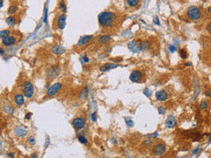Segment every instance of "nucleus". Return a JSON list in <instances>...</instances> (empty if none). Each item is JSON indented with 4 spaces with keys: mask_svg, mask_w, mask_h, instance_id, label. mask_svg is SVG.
<instances>
[{
    "mask_svg": "<svg viewBox=\"0 0 211 158\" xmlns=\"http://www.w3.org/2000/svg\"><path fill=\"white\" fill-rule=\"evenodd\" d=\"M117 20V17L115 13L109 11L102 12L98 16L99 24L104 28H110L114 25Z\"/></svg>",
    "mask_w": 211,
    "mask_h": 158,
    "instance_id": "1",
    "label": "nucleus"
},
{
    "mask_svg": "<svg viewBox=\"0 0 211 158\" xmlns=\"http://www.w3.org/2000/svg\"><path fill=\"white\" fill-rule=\"evenodd\" d=\"M186 16H187V18L190 20L197 21L201 19V12L200 10V8L196 7V6H190V7H188L187 11H186Z\"/></svg>",
    "mask_w": 211,
    "mask_h": 158,
    "instance_id": "2",
    "label": "nucleus"
},
{
    "mask_svg": "<svg viewBox=\"0 0 211 158\" xmlns=\"http://www.w3.org/2000/svg\"><path fill=\"white\" fill-rule=\"evenodd\" d=\"M23 94L27 98H32L34 94V85L30 81H26L23 84Z\"/></svg>",
    "mask_w": 211,
    "mask_h": 158,
    "instance_id": "3",
    "label": "nucleus"
},
{
    "mask_svg": "<svg viewBox=\"0 0 211 158\" xmlns=\"http://www.w3.org/2000/svg\"><path fill=\"white\" fill-rule=\"evenodd\" d=\"M61 72V68L58 65H53L49 67L46 71V77L48 79L52 80L58 77Z\"/></svg>",
    "mask_w": 211,
    "mask_h": 158,
    "instance_id": "4",
    "label": "nucleus"
},
{
    "mask_svg": "<svg viewBox=\"0 0 211 158\" xmlns=\"http://www.w3.org/2000/svg\"><path fill=\"white\" fill-rule=\"evenodd\" d=\"M144 73L142 70H136L131 72V74L129 76V79L133 83H142L144 80Z\"/></svg>",
    "mask_w": 211,
    "mask_h": 158,
    "instance_id": "5",
    "label": "nucleus"
},
{
    "mask_svg": "<svg viewBox=\"0 0 211 158\" xmlns=\"http://www.w3.org/2000/svg\"><path fill=\"white\" fill-rule=\"evenodd\" d=\"M166 151V146H165V143L163 142H158L154 145L152 147V155H156V156H160V155H163Z\"/></svg>",
    "mask_w": 211,
    "mask_h": 158,
    "instance_id": "6",
    "label": "nucleus"
},
{
    "mask_svg": "<svg viewBox=\"0 0 211 158\" xmlns=\"http://www.w3.org/2000/svg\"><path fill=\"white\" fill-rule=\"evenodd\" d=\"M128 47H129L130 51L136 54H138L140 53L141 51H143L142 42L139 41V40H132V41L129 42Z\"/></svg>",
    "mask_w": 211,
    "mask_h": 158,
    "instance_id": "7",
    "label": "nucleus"
},
{
    "mask_svg": "<svg viewBox=\"0 0 211 158\" xmlns=\"http://www.w3.org/2000/svg\"><path fill=\"white\" fill-rule=\"evenodd\" d=\"M86 124V120L84 117H76L72 120V126L77 130H81Z\"/></svg>",
    "mask_w": 211,
    "mask_h": 158,
    "instance_id": "8",
    "label": "nucleus"
},
{
    "mask_svg": "<svg viewBox=\"0 0 211 158\" xmlns=\"http://www.w3.org/2000/svg\"><path fill=\"white\" fill-rule=\"evenodd\" d=\"M62 87V83H56L54 84L53 85L50 86L47 90V97H53L55 96L56 93H58L60 92V90Z\"/></svg>",
    "mask_w": 211,
    "mask_h": 158,
    "instance_id": "9",
    "label": "nucleus"
},
{
    "mask_svg": "<svg viewBox=\"0 0 211 158\" xmlns=\"http://www.w3.org/2000/svg\"><path fill=\"white\" fill-rule=\"evenodd\" d=\"M13 134L16 137L23 138L27 135V129L24 126H17L13 130Z\"/></svg>",
    "mask_w": 211,
    "mask_h": 158,
    "instance_id": "10",
    "label": "nucleus"
},
{
    "mask_svg": "<svg viewBox=\"0 0 211 158\" xmlns=\"http://www.w3.org/2000/svg\"><path fill=\"white\" fill-rule=\"evenodd\" d=\"M177 125V120L176 117L173 115H169L167 117L166 120H165V127L167 128H173Z\"/></svg>",
    "mask_w": 211,
    "mask_h": 158,
    "instance_id": "11",
    "label": "nucleus"
},
{
    "mask_svg": "<svg viewBox=\"0 0 211 158\" xmlns=\"http://www.w3.org/2000/svg\"><path fill=\"white\" fill-rule=\"evenodd\" d=\"M16 43V39L12 36H6V37L2 38V45L3 46L9 47L12 46V45H14Z\"/></svg>",
    "mask_w": 211,
    "mask_h": 158,
    "instance_id": "12",
    "label": "nucleus"
},
{
    "mask_svg": "<svg viewBox=\"0 0 211 158\" xmlns=\"http://www.w3.org/2000/svg\"><path fill=\"white\" fill-rule=\"evenodd\" d=\"M117 67H119L118 64L112 63V62H107V63H106V64H104V65H102L100 68H99V70H100L101 72H106V71H109L111 70H114V69L117 68Z\"/></svg>",
    "mask_w": 211,
    "mask_h": 158,
    "instance_id": "13",
    "label": "nucleus"
},
{
    "mask_svg": "<svg viewBox=\"0 0 211 158\" xmlns=\"http://www.w3.org/2000/svg\"><path fill=\"white\" fill-rule=\"evenodd\" d=\"M14 102L16 104V105L18 107L22 106L25 103V98H24V94L21 93H17L14 96Z\"/></svg>",
    "mask_w": 211,
    "mask_h": 158,
    "instance_id": "14",
    "label": "nucleus"
},
{
    "mask_svg": "<svg viewBox=\"0 0 211 158\" xmlns=\"http://www.w3.org/2000/svg\"><path fill=\"white\" fill-rule=\"evenodd\" d=\"M156 98L160 102H164V101H166L167 98H168V94L165 90H158V92H156Z\"/></svg>",
    "mask_w": 211,
    "mask_h": 158,
    "instance_id": "15",
    "label": "nucleus"
},
{
    "mask_svg": "<svg viewBox=\"0 0 211 158\" xmlns=\"http://www.w3.org/2000/svg\"><path fill=\"white\" fill-rule=\"evenodd\" d=\"M92 40H93V35H84L79 39V40H78L77 42V45L78 46H84V45L88 44V43L92 41Z\"/></svg>",
    "mask_w": 211,
    "mask_h": 158,
    "instance_id": "16",
    "label": "nucleus"
},
{
    "mask_svg": "<svg viewBox=\"0 0 211 158\" xmlns=\"http://www.w3.org/2000/svg\"><path fill=\"white\" fill-rule=\"evenodd\" d=\"M51 51L53 52L55 55H61L66 52L64 47L62 46H60V45H54V46L51 47Z\"/></svg>",
    "mask_w": 211,
    "mask_h": 158,
    "instance_id": "17",
    "label": "nucleus"
},
{
    "mask_svg": "<svg viewBox=\"0 0 211 158\" xmlns=\"http://www.w3.org/2000/svg\"><path fill=\"white\" fill-rule=\"evenodd\" d=\"M65 25H66V16L65 14H61L58 17V20H57V26L58 28L61 30H62L65 27Z\"/></svg>",
    "mask_w": 211,
    "mask_h": 158,
    "instance_id": "18",
    "label": "nucleus"
},
{
    "mask_svg": "<svg viewBox=\"0 0 211 158\" xmlns=\"http://www.w3.org/2000/svg\"><path fill=\"white\" fill-rule=\"evenodd\" d=\"M3 112L6 115H11L14 112V108L9 104H5L3 105Z\"/></svg>",
    "mask_w": 211,
    "mask_h": 158,
    "instance_id": "19",
    "label": "nucleus"
},
{
    "mask_svg": "<svg viewBox=\"0 0 211 158\" xmlns=\"http://www.w3.org/2000/svg\"><path fill=\"white\" fill-rule=\"evenodd\" d=\"M111 36L109 34H102L99 37V44H105L107 41H109Z\"/></svg>",
    "mask_w": 211,
    "mask_h": 158,
    "instance_id": "20",
    "label": "nucleus"
},
{
    "mask_svg": "<svg viewBox=\"0 0 211 158\" xmlns=\"http://www.w3.org/2000/svg\"><path fill=\"white\" fill-rule=\"evenodd\" d=\"M88 93H89L88 88L87 87H84L81 90V92H80V93H79V98H80V100H85L86 98H87Z\"/></svg>",
    "mask_w": 211,
    "mask_h": 158,
    "instance_id": "21",
    "label": "nucleus"
},
{
    "mask_svg": "<svg viewBox=\"0 0 211 158\" xmlns=\"http://www.w3.org/2000/svg\"><path fill=\"white\" fill-rule=\"evenodd\" d=\"M5 21H6V24H7L9 27H13V26H15V24H16V18L13 16H10L5 19Z\"/></svg>",
    "mask_w": 211,
    "mask_h": 158,
    "instance_id": "22",
    "label": "nucleus"
},
{
    "mask_svg": "<svg viewBox=\"0 0 211 158\" xmlns=\"http://www.w3.org/2000/svg\"><path fill=\"white\" fill-rule=\"evenodd\" d=\"M140 0H127V3L130 7H136L139 5Z\"/></svg>",
    "mask_w": 211,
    "mask_h": 158,
    "instance_id": "23",
    "label": "nucleus"
},
{
    "mask_svg": "<svg viewBox=\"0 0 211 158\" xmlns=\"http://www.w3.org/2000/svg\"><path fill=\"white\" fill-rule=\"evenodd\" d=\"M179 56L182 58V59H186V58H187V56H188L187 52H186V49H185V48H181V49H179Z\"/></svg>",
    "mask_w": 211,
    "mask_h": 158,
    "instance_id": "24",
    "label": "nucleus"
},
{
    "mask_svg": "<svg viewBox=\"0 0 211 158\" xmlns=\"http://www.w3.org/2000/svg\"><path fill=\"white\" fill-rule=\"evenodd\" d=\"M18 11V7L16 5H11L8 9V13L9 14H15Z\"/></svg>",
    "mask_w": 211,
    "mask_h": 158,
    "instance_id": "25",
    "label": "nucleus"
},
{
    "mask_svg": "<svg viewBox=\"0 0 211 158\" xmlns=\"http://www.w3.org/2000/svg\"><path fill=\"white\" fill-rule=\"evenodd\" d=\"M125 123L127 124V126L129 127H134V121L129 118V117H126L125 118Z\"/></svg>",
    "mask_w": 211,
    "mask_h": 158,
    "instance_id": "26",
    "label": "nucleus"
},
{
    "mask_svg": "<svg viewBox=\"0 0 211 158\" xmlns=\"http://www.w3.org/2000/svg\"><path fill=\"white\" fill-rule=\"evenodd\" d=\"M77 140H79V142H81L82 144L86 145V144L88 143V140H87V139H86V138L84 137V135H78V136H77Z\"/></svg>",
    "mask_w": 211,
    "mask_h": 158,
    "instance_id": "27",
    "label": "nucleus"
},
{
    "mask_svg": "<svg viewBox=\"0 0 211 158\" xmlns=\"http://www.w3.org/2000/svg\"><path fill=\"white\" fill-rule=\"evenodd\" d=\"M59 9L62 11V13H65L66 12V10H67V7H66V5H65V3L64 1H61L60 4H59Z\"/></svg>",
    "mask_w": 211,
    "mask_h": 158,
    "instance_id": "28",
    "label": "nucleus"
},
{
    "mask_svg": "<svg viewBox=\"0 0 211 158\" xmlns=\"http://www.w3.org/2000/svg\"><path fill=\"white\" fill-rule=\"evenodd\" d=\"M10 34V31L9 30H2L1 32H0V37L4 38V37H6V36H8Z\"/></svg>",
    "mask_w": 211,
    "mask_h": 158,
    "instance_id": "29",
    "label": "nucleus"
},
{
    "mask_svg": "<svg viewBox=\"0 0 211 158\" xmlns=\"http://www.w3.org/2000/svg\"><path fill=\"white\" fill-rule=\"evenodd\" d=\"M143 94H144L146 97H148V98H151V92L150 90V89L145 88L144 90H143Z\"/></svg>",
    "mask_w": 211,
    "mask_h": 158,
    "instance_id": "30",
    "label": "nucleus"
},
{
    "mask_svg": "<svg viewBox=\"0 0 211 158\" xmlns=\"http://www.w3.org/2000/svg\"><path fill=\"white\" fill-rule=\"evenodd\" d=\"M28 142L32 145L35 144V138H34V136H30V137L28 138Z\"/></svg>",
    "mask_w": 211,
    "mask_h": 158,
    "instance_id": "31",
    "label": "nucleus"
},
{
    "mask_svg": "<svg viewBox=\"0 0 211 158\" xmlns=\"http://www.w3.org/2000/svg\"><path fill=\"white\" fill-rule=\"evenodd\" d=\"M207 105H208V104H207L206 101H201V105H200V108L201 109H206L207 108Z\"/></svg>",
    "mask_w": 211,
    "mask_h": 158,
    "instance_id": "32",
    "label": "nucleus"
},
{
    "mask_svg": "<svg viewBox=\"0 0 211 158\" xmlns=\"http://www.w3.org/2000/svg\"><path fill=\"white\" fill-rule=\"evenodd\" d=\"M169 49H170V51L171 52V53H173V52L176 51V49H177V47L173 46V45H171V46H169Z\"/></svg>",
    "mask_w": 211,
    "mask_h": 158,
    "instance_id": "33",
    "label": "nucleus"
},
{
    "mask_svg": "<svg viewBox=\"0 0 211 158\" xmlns=\"http://www.w3.org/2000/svg\"><path fill=\"white\" fill-rule=\"evenodd\" d=\"M165 112V107H159L158 108V113L159 114H164Z\"/></svg>",
    "mask_w": 211,
    "mask_h": 158,
    "instance_id": "34",
    "label": "nucleus"
},
{
    "mask_svg": "<svg viewBox=\"0 0 211 158\" xmlns=\"http://www.w3.org/2000/svg\"><path fill=\"white\" fill-rule=\"evenodd\" d=\"M83 60H84V62H85V63H87V62H90V60H89V58L87 57V55H83Z\"/></svg>",
    "mask_w": 211,
    "mask_h": 158,
    "instance_id": "35",
    "label": "nucleus"
},
{
    "mask_svg": "<svg viewBox=\"0 0 211 158\" xmlns=\"http://www.w3.org/2000/svg\"><path fill=\"white\" fill-rule=\"evenodd\" d=\"M91 118H92V120L93 121H96V112H93V113H92V115H91Z\"/></svg>",
    "mask_w": 211,
    "mask_h": 158,
    "instance_id": "36",
    "label": "nucleus"
},
{
    "mask_svg": "<svg viewBox=\"0 0 211 158\" xmlns=\"http://www.w3.org/2000/svg\"><path fill=\"white\" fill-rule=\"evenodd\" d=\"M153 22L155 23V24H157V25H158V26L160 25L159 20H158V18H154V19H153Z\"/></svg>",
    "mask_w": 211,
    "mask_h": 158,
    "instance_id": "37",
    "label": "nucleus"
},
{
    "mask_svg": "<svg viewBox=\"0 0 211 158\" xmlns=\"http://www.w3.org/2000/svg\"><path fill=\"white\" fill-rule=\"evenodd\" d=\"M7 155L9 157H14L15 156V153H13V152H9V153H7Z\"/></svg>",
    "mask_w": 211,
    "mask_h": 158,
    "instance_id": "38",
    "label": "nucleus"
},
{
    "mask_svg": "<svg viewBox=\"0 0 211 158\" xmlns=\"http://www.w3.org/2000/svg\"><path fill=\"white\" fill-rule=\"evenodd\" d=\"M31 116H32V113H29V114H27L26 115V120H30V118H31Z\"/></svg>",
    "mask_w": 211,
    "mask_h": 158,
    "instance_id": "39",
    "label": "nucleus"
},
{
    "mask_svg": "<svg viewBox=\"0 0 211 158\" xmlns=\"http://www.w3.org/2000/svg\"><path fill=\"white\" fill-rule=\"evenodd\" d=\"M199 149H200V148H199V147H198L197 148H195V150H194V151H193V155H195V154H196V153H198V151H199Z\"/></svg>",
    "mask_w": 211,
    "mask_h": 158,
    "instance_id": "40",
    "label": "nucleus"
},
{
    "mask_svg": "<svg viewBox=\"0 0 211 158\" xmlns=\"http://www.w3.org/2000/svg\"><path fill=\"white\" fill-rule=\"evenodd\" d=\"M49 144V139L48 138V139L46 140V143H45V147H48V145Z\"/></svg>",
    "mask_w": 211,
    "mask_h": 158,
    "instance_id": "41",
    "label": "nucleus"
},
{
    "mask_svg": "<svg viewBox=\"0 0 211 158\" xmlns=\"http://www.w3.org/2000/svg\"><path fill=\"white\" fill-rule=\"evenodd\" d=\"M4 53H5V51H4V48L0 49V54H1V55H4Z\"/></svg>",
    "mask_w": 211,
    "mask_h": 158,
    "instance_id": "42",
    "label": "nucleus"
},
{
    "mask_svg": "<svg viewBox=\"0 0 211 158\" xmlns=\"http://www.w3.org/2000/svg\"><path fill=\"white\" fill-rule=\"evenodd\" d=\"M185 66H191V62H186Z\"/></svg>",
    "mask_w": 211,
    "mask_h": 158,
    "instance_id": "43",
    "label": "nucleus"
},
{
    "mask_svg": "<svg viewBox=\"0 0 211 158\" xmlns=\"http://www.w3.org/2000/svg\"><path fill=\"white\" fill-rule=\"evenodd\" d=\"M31 157H38V155H37L36 154H33V155H31Z\"/></svg>",
    "mask_w": 211,
    "mask_h": 158,
    "instance_id": "44",
    "label": "nucleus"
},
{
    "mask_svg": "<svg viewBox=\"0 0 211 158\" xmlns=\"http://www.w3.org/2000/svg\"><path fill=\"white\" fill-rule=\"evenodd\" d=\"M4 5V0H1V7H3Z\"/></svg>",
    "mask_w": 211,
    "mask_h": 158,
    "instance_id": "45",
    "label": "nucleus"
},
{
    "mask_svg": "<svg viewBox=\"0 0 211 158\" xmlns=\"http://www.w3.org/2000/svg\"><path fill=\"white\" fill-rule=\"evenodd\" d=\"M208 12H209V14L211 15V6H210L209 8H208Z\"/></svg>",
    "mask_w": 211,
    "mask_h": 158,
    "instance_id": "46",
    "label": "nucleus"
},
{
    "mask_svg": "<svg viewBox=\"0 0 211 158\" xmlns=\"http://www.w3.org/2000/svg\"><path fill=\"white\" fill-rule=\"evenodd\" d=\"M209 142H211V135H210V137H209Z\"/></svg>",
    "mask_w": 211,
    "mask_h": 158,
    "instance_id": "47",
    "label": "nucleus"
},
{
    "mask_svg": "<svg viewBox=\"0 0 211 158\" xmlns=\"http://www.w3.org/2000/svg\"><path fill=\"white\" fill-rule=\"evenodd\" d=\"M210 27H211V25H210Z\"/></svg>",
    "mask_w": 211,
    "mask_h": 158,
    "instance_id": "48",
    "label": "nucleus"
}]
</instances>
